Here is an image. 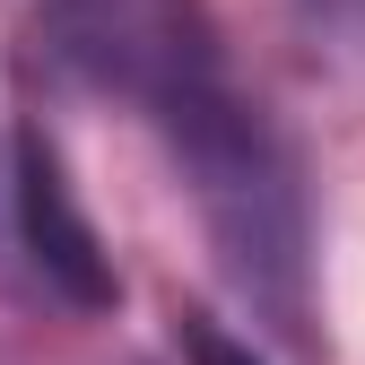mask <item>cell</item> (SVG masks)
<instances>
[{"label":"cell","mask_w":365,"mask_h":365,"mask_svg":"<svg viewBox=\"0 0 365 365\" xmlns=\"http://www.w3.org/2000/svg\"><path fill=\"white\" fill-rule=\"evenodd\" d=\"M0 200H9V217H18L26 269H35L70 313H113V304H122V269H113L96 217H87L78 182H70V165H61V140H53L43 122H18V130H9Z\"/></svg>","instance_id":"cell-2"},{"label":"cell","mask_w":365,"mask_h":365,"mask_svg":"<svg viewBox=\"0 0 365 365\" xmlns=\"http://www.w3.org/2000/svg\"><path fill=\"white\" fill-rule=\"evenodd\" d=\"M174 339H182V356H192V365H269V356H261L252 339L217 331L209 313H182V322H174Z\"/></svg>","instance_id":"cell-4"},{"label":"cell","mask_w":365,"mask_h":365,"mask_svg":"<svg viewBox=\"0 0 365 365\" xmlns=\"http://www.w3.org/2000/svg\"><path fill=\"white\" fill-rule=\"evenodd\" d=\"M148 122L165 130L182 182H192V209L209 226V252L252 304V322H269L287 348H313L322 339L313 331V209L287 130L226 78V61L157 96Z\"/></svg>","instance_id":"cell-1"},{"label":"cell","mask_w":365,"mask_h":365,"mask_svg":"<svg viewBox=\"0 0 365 365\" xmlns=\"http://www.w3.org/2000/svg\"><path fill=\"white\" fill-rule=\"evenodd\" d=\"M287 9H296V26L313 35V53L365 70V0H287Z\"/></svg>","instance_id":"cell-3"}]
</instances>
